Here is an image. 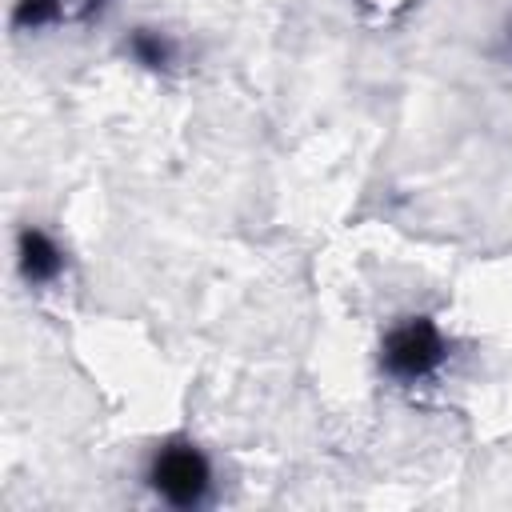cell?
I'll return each instance as SVG.
<instances>
[{
    "instance_id": "obj_1",
    "label": "cell",
    "mask_w": 512,
    "mask_h": 512,
    "mask_svg": "<svg viewBox=\"0 0 512 512\" xmlns=\"http://www.w3.org/2000/svg\"><path fill=\"white\" fill-rule=\"evenodd\" d=\"M144 484L160 504L180 508V512L204 508L212 500V488H216L212 460L188 436H168L152 448V456L144 464Z\"/></svg>"
},
{
    "instance_id": "obj_2",
    "label": "cell",
    "mask_w": 512,
    "mask_h": 512,
    "mask_svg": "<svg viewBox=\"0 0 512 512\" xmlns=\"http://www.w3.org/2000/svg\"><path fill=\"white\" fill-rule=\"evenodd\" d=\"M448 352V332L432 316H404L380 340V372L400 388H416L444 372Z\"/></svg>"
},
{
    "instance_id": "obj_3",
    "label": "cell",
    "mask_w": 512,
    "mask_h": 512,
    "mask_svg": "<svg viewBox=\"0 0 512 512\" xmlns=\"http://www.w3.org/2000/svg\"><path fill=\"white\" fill-rule=\"evenodd\" d=\"M68 268V252L60 248V240L40 228V224H24L16 232V272L28 288H52L60 284Z\"/></svg>"
},
{
    "instance_id": "obj_4",
    "label": "cell",
    "mask_w": 512,
    "mask_h": 512,
    "mask_svg": "<svg viewBox=\"0 0 512 512\" xmlns=\"http://www.w3.org/2000/svg\"><path fill=\"white\" fill-rule=\"evenodd\" d=\"M124 52H128L132 64H140L148 72H168L176 64V56H180L176 40L168 32H160V28H132L124 36Z\"/></svg>"
},
{
    "instance_id": "obj_5",
    "label": "cell",
    "mask_w": 512,
    "mask_h": 512,
    "mask_svg": "<svg viewBox=\"0 0 512 512\" xmlns=\"http://www.w3.org/2000/svg\"><path fill=\"white\" fill-rule=\"evenodd\" d=\"M68 20L64 0H16L12 4V28L16 32H48Z\"/></svg>"
},
{
    "instance_id": "obj_6",
    "label": "cell",
    "mask_w": 512,
    "mask_h": 512,
    "mask_svg": "<svg viewBox=\"0 0 512 512\" xmlns=\"http://www.w3.org/2000/svg\"><path fill=\"white\" fill-rule=\"evenodd\" d=\"M64 4H68V16L92 20V16H100V12H104V4H108V0H64Z\"/></svg>"
}]
</instances>
